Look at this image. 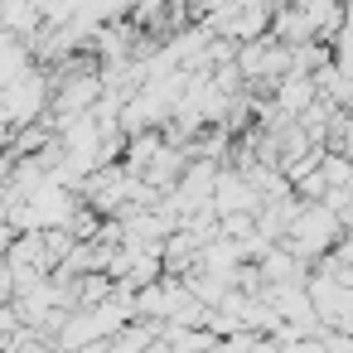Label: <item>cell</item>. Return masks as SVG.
Returning <instances> with one entry per match:
<instances>
[{"label":"cell","mask_w":353,"mask_h":353,"mask_svg":"<svg viewBox=\"0 0 353 353\" xmlns=\"http://www.w3.org/2000/svg\"><path fill=\"white\" fill-rule=\"evenodd\" d=\"M20 49H10V54H0V83H10V78H20Z\"/></svg>","instance_id":"6da1fadb"}]
</instances>
